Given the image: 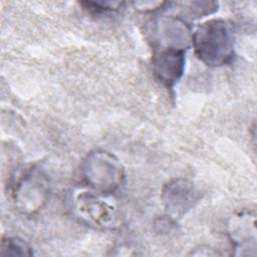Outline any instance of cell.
<instances>
[{"mask_svg":"<svg viewBox=\"0 0 257 257\" xmlns=\"http://www.w3.org/2000/svg\"><path fill=\"white\" fill-rule=\"evenodd\" d=\"M192 45L198 58L208 66L229 64L234 58V34L223 19H210L192 33Z\"/></svg>","mask_w":257,"mask_h":257,"instance_id":"6da1fadb","label":"cell"},{"mask_svg":"<svg viewBox=\"0 0 257 257\" xmlns=\"http://www.w3.org/2000/svg\"><path fill=\"white\" fill-rule=\"evenodd\" d=\"M33 255L32 248L22 239L3 237L0 244V257H24Z\"/></svg>","mask_w":257,"mask_h":257,"instance_id":"9c48e42d","label":"cell"},{"mask_svg":"<svg viewBox=\"0 0 257 257\" xmlns=\"http://www.w3.org/2000/svg\"><path fill=\"white\" fill-rule=\"evenodd\" d=\"M16 177L11 185L16 207L26 214L36 212L47 199L49 186L46 175L39 167L31 166Z\"/></svg>","mask_w":257,"mask_h":257,"instance_id":"277c9868","label":"cell"},{"mask_svg":"<svg viewBox=\"0 0 257 257\" xmlns=\"http://www.w3.org/2000/svg\"><path fill=\"white\" fill-rule=\"evenodd\" d=\"M82 5H84V8L93 12V13H102L106 11H112L117 9L121 3L120 2H82Z\"/></svg>","mask_w":257,"mask_h":257,"instance_id":"30bf717a","label":"cell"},{"mask_svg":"<svg viewBox=\"0 0 257 257\" xmlns=\"http://www.w3.org/2000/svg\"><path fill=\"white\" fill-rule=\"evenodd\" d=\"M228 234L234 255H256V217L254 212L243 211L234 215L228 224Z\"/></svg>","mask_w":257,"mask_h":257,"instance_id":"8992f818","label":"cell"},{"mask_svg":"<svg viewBox=\"0 0 257 257\" xmlns=\"http://www.w3.org/2000/svg\"><path fill=\"white\" fill-rule=\"evenodd\" d=\"M81 177L87 188L112 196L124 183V170L119 161L105 151L89 153L80 167Z\"/></svg>","mask_w":257,"mask_h":257,"instance_id":"7a4b0ae2","label":"cell"},{"mask_svg":"<svg viewBox=\"0 0 257 257\" xmlns=\"http://www.w3.org/2000/svg\"><path fill=\"white\" fill-rule=\"evenodd\" d=\"M74 215L82 222L97 228H111L117 222V210L111 196L87 187L76 190L71 201Z\"/></svg>","mask_w":257,"mask_h":257,"instance_id":"3957f363","label":"cell"},{"mask_svg":"<svg viewBox=\"0 0 257 257\" xmlns=\"http://www.w3.org/2000/svg\"><path fill=\"white\" fill-rule=\"evenodd\" d=\"M192 44V32L188 23L176 16H164L155 22L153 48H173L186 51Z\"/></svg>","mask_w":257,"mask_h":257,"instance_id":"5b68a950","label":"cell"},{"mask_svg":"<svg viewBox=\"0 0 257 257\" xmlns=\"http://www.w3.org/2000/svg\"><path fill=\"white\" fill-rule=\"evenodd\" d=\"M163 201L172 219L184 216L197 201L196 190L184 179L170 181L163 190Z\"/></svg>","mask_w":257,"mask_h":257,"instance_id":"ba28073f","label":"cell"},{"mask_svg":"<svg viewBox=\"0 0 257 257\" xmlns=\"http://www.w3.org/2000/svg\"><path fill=\"white\" fill-rule=\"evenodd\" d=\"M186 51L173 48H153L152 66L155 76L167 87H173L182 77Z\"/></svg>","mask_w":257,"mask_h":257,"instance_id":"52a82bcc","label":"cell"}]
</instances>
